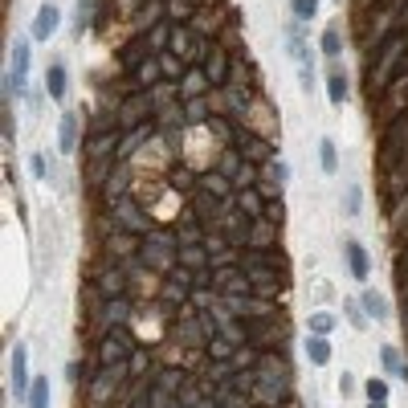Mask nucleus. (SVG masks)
I'll use <instances>...</instances> for the list:
<instances>
[{
    "label": "nucleus",
    "mask_w": 408,
    "mask_h": 408,
    "mask_svg": "<svg viewBox=\"0 0 408 408\" xmlns=\"http://www.w3.org/2000/svg\"><path fill=\"white\" fill-rule=\"evenodd\" d=\"M29 61H33V41H29V37H17L12 49H8V74H4V90H8V98H21V94H25Z\"/></svg>",
    "instance_id": "f257e3e1"
},
{
    "label": "nucleus",
    "mask_w": 408,
    "mask_h": 408,
    "mask_svg": "<svg viewBox=\"0 0 408 408\" xmlns=\"http://www.w3.org/2000/svg\"><path fill=\"white\" fill-rule=\"evenodd\" d=\"M57 25H61V8H57L53 0H46V4L37 8L33 25H29V41H33V46H46L49 37L57 33Z\"/></svg>",
    "instance_id": "f03ea898"
},
{
    "label": "nucleus",
    "mask_w": 408,
    "mask_h": 408,
    "mask_svg": "<svg viewBox=\"0 0 408 408\" xmlns=\"http://www.w3.org/2000/svg\"><path fill=\"white\" fill-rule=\"evenodd\" d=\"M282 41H286V57H290L298 70L315 66V61H311V46H307V33H302V25H294V21H290V25L282 29Z\"/></svg>",
    "instance_id": "7ed1b4c3"
},
{
    "label": "nucleus",
    "mask_w": 408,
    "mask_h": 408,
    "mask_svg": "<svg viewBox=\"0 0 408 408\" xmlns=\"http://www.w3.org/2000/svg\"><path fill=\"white\" fill-rule=\"evenodd\" d=\"M343 258H347V270H351L356 282H367V278H371V253L363 249L356 237H351V241H343Z\"/></svg>",
    "instance_id": "20e7f679"
},
{
    "label": "nucleus",
    "mask_w": 408,
    "mask_h": 408,
    "mask_svg": "<svg viewBox=\"0 0 408 408\" xmlns=\"http://www.w3.org/2000/svg\"><path fill=\"white\" fill-rule=\"evenodd\" d=\"M8 388H12V396H29V388H33V380H29V351L21 343L12 347V380H8Z\"/></svg>",
    "instance_id": "39448f33"
},
{
    "label": "nucleus",
    "mask_w": 408,
    "mask_h": 408,
    "mask_svg": "<svg viewBox=\"0 0 408 408\" xmlns=\"http://www.w3.org/2000/svg\"><path fill=\"white\" fill-rule=\"evenodd\" d=\"M78 131H82V127H78V115L66 110V115L57 119V151H61V155H74V151H78Z\"/></svg>",
    "instance_id": "423d86ee"
},
{
    "label": "nucleus",
    "mask_w": 408,
    "mask_h": 408,
    "mask_svg": "<svg viewBox=\"0 0 408 408\" xmlns=\"http://www.w3.org/2000/svg\"><path fill=\"white\" fill-rule=\"evenodd\" d=\"M360 307L367 311V318H371V322H388V318H392L388 298H384L380 290H371V286H363V290H360Z\"/></svg>",
    "instance_id": "0eeeda50"
},
{
    "label": "nucleus",
    "mask_w": 408,
    "mask_h": 408,
    "mask_svg": "<svg viewBox=\"0 0 408 408\" xmlns=\"http://www.w3.org/2000/svg\"><path fill=\"white\" fill-rule=\"evenodd\" d=\"M66 90H70V70H66V61H53L46 70V94L53 102H66Z\"/></svg>",
    "instance_id": "6e6552de"
},
{
    "label": "nucleus",
    "mask_w": 408,
    "mask_h": 408,
    "mask_svg": "<svg viewBox=\"0 0 408 408\" xmlns=\"http://www.w3.org/2000/svg\"><path fill=\"white\" fill-rule=\"evenodd\" d=\"M127 318H131V311H127V302H123V298H110V302L102 307V315H98V327H102V335H106V331H115V327H123Z\"/></svg>",
    "instance_id": "1a4fd4ad"
},
{
    "label": "nucleus",
    "mask_w": 408,
    "mask_h": 408,
    "mask_svg": "<svg viewBox=\"0 0 408 408\" xmlns=\"http://www.w3.org/2000/svg\"><path fill=\"white\" fill-rule=\"evenodd\" d=\"M302 347H307V360L315 363V367H327V363H331V343H327V335H307Z\"/></svg>",
    "instance_id": "9d476101"
},
{
    "label": "nucleus",
    "mask_w": 408,
    "mask_h": 408,
    "mask_svg": "<svg viewBox=\"0 0 408 408\" xmlns=\"http://www.w3.org/2000/svg\"><path fill=\"white\" fill-rule=\"evenodd\" d=\"M380 363H384V371H388V376L408 380V363H405V356H400L392 343H384V347H380Z\"/></svg>",
    "instance_id": "9b49d317"
},
{
    "label": "nucleus",
    "mask_w": 408,
    "mask_h": 408,
    "mask_svg": "<svg viewBox=\"0 0 408 408\" xmlns=\"http://www.w3.org/2000/svg\"><path fill=\"white\" fill-rule=\"evenodd\" d=\"M318 164H322V172H327V176H335V172H339V147H335V139H331V135L318 139Z\"/></svg>",
    "instance_id": "f8f14e48"
},
{
    "label": "nucleus",
    "mask_w": 408,
    "mask_h": 408,
    "mask_svg": "<svg viewBox=\"0 0 408 408\" xmlns=\"http://www.w3.org/2000/svg\"><path fill=\"white\" fill-rule=\"evenodd\" d=\"M119 225L131 229V237H135V233H147V221L139 217V208H135V204H127V200L119 204Z\"/></svg>",
    "instance_id": "ddd939ff"
},
{
    "label": "nucleus",
    "mask_w": 408,
    "mask_h": 408,
    "mask_svg": "<svg viewBox=\"0 0 408 408\" xmlns=\"http://www.w3.org/2000/svg\"><path fill=\"white\" fill-rule=\"evenodd\" d=\"M25 408H49V380L46 376H33V388L25 396Z\"/></svg>",
    "instance_id": "4468645a"
},
{
    "label": "nucleus",
    "mask_w": 408,
    "mask_h": 408,
    "mask_svg": "<svg viewBox=\"0 0 408 408\" xmlns=\"http://www.w3.org/2000/svg\"><path fill=\"white\" fill-rule=\"evenodd\" d=\"M318 49H322V57H339V53H343V37H339V29H335V25H327V29H322Z\"/></svg>",
    "instance_id": "2eb2a0df"
},
{
    "label": "nucleus",
    "mask_w": 408,
    "mask_h": 408,
    "mask_svg": "<svg viewBox=\"0 0 408 408\" xmlns=\"http://www.w3.org/2000/svg\"><path fill=\"white\" fill-rule=\"evenodd\" d=\"M327 98H331L335 106L347 102V78H343V74H327Z\"/></svg>",
    "instance_id": "dca6fc26"
},
{
    "label": "nucleus",
    "mask_w": 408,
    "mask_h": 408,
    "mask_svg": "<svg viewBox=\"0 0 408 408\" xmlns=\"http://www.w3.org/2000/svg\"><path fill=\"white\" fill-rule=\"evenodd\" d=\"M363 208V188L360 184H347V192H343V217H360Z\"/></svg>",
    "instance_id": "f3484780"
},
{
    "label": "nucleus",
    "mask_w": 408,
    "mask_h": 408,
    "mask_svg": "<svg viewBox=\"0 0 408 408\" xmlns=\"http://www.w3.org/2000/svg\"><path fill=\"white\" fill-rule=\"evenodd\" d=\"M315 12H318V0H290V17H294L298 25L315 21Z\"/></svg>",
    "instance_id": "a211bd4d"
},
{
    "label": "nucleus",
    "mask_w": 408,
    "mask_h": 408,
    "mask_svg": "<svg viewBox=\"0 0 408 408\" xmlns=\"http://www.w3.org/2000/svg\"><path fill=\"white\" fill-rule=\"evenodd\" d=\"M184 384H188V376H184V371H159V380H155V388H164L168 396H172V392H180Z\"/></svg>",
    "instance_id": "6ab92c4d"
},
{
    "label": "nucleus",
    "mask_w": 408,
    "mask_h": 408,
    "mask_svg": "<svg viewBox=\"0 0 408 408\" xmlns=\"http://www.w3.org/2000/svg\"><path fill=\"white\" fill-rule=\"evenodd\" d=\"M204 82H208V74H204V70H188V74H184V98H188V94H200L204 90Z\"/></svg>",
    "instance_id": "aec40b11"
},
{
    "label": "nucleus",
    "mask_w": 408,
    "mask_h": 408,
    "mask_svg": "<svg viewBox=\"0 0 408 408\" xmlns=\"http://www.w3.org/2000/svg\"><path fill=\"white\" fill-rule=\"evenodd\" d=\"M102 294H106V298H123V273L119 270L102 273Z\"/></svg>",
    "instance_id": "412c9836"
},
{
    "label": "nucleus",
    "mask_w": 408,
    "mask_h": 408,
    "mask_svg": "<svg viewBox=\"0 0 408 408\" xmlns=\"http://www.w3.org/2000/svg\"><path fill=\"white\" fill-rule=\"evenodd\" d=\"M343 311H347V322H351V327H360V331L371 322V318H367V311H363L356 298H347V302H343Z\"/></svg>",
    "instance_id": "4be33fe9"
},
{
    "label": "nucleus",
    "mask_w": 408,
    "mask_h": 408,
    "mask_svg": "<svg viewBox=\"0 0 408 408\" xmlns=\"http://www.w3.org/2000/svg\"><path fill=\"white\" fill-rule=\"evenodd\" d=\"M331 331H335V315H331V311H327V315H322V311L311 315V335H331Z\"/></svg>",
    "instance_id": "5701e85b"
},
{
    "label": "nucleus",
    "mask_w": 408,
    "mask_h": 408,
    "mask_svg": "<svg viewBox=\"0 0 408 408\" xmlns=\"http://www.w3.org/2000/svg\"><path fill=\"white\" fill-rule=\"evenodd\" d=\"M90 8H94V0H78V4H74V29H78V33L90 25Z\"/></svg>",
    "instance_id": "b1692460"
},
{
    "label": "nucleus",
    "mask_w": 408,
    "mask_h": 408,
    "mask_svg": "<svg viewBox=\"0 0 408 408\" xmlns=\"http://www.w3.org/2000/svg\"><path fill=\"white\" fill-rule=\"evenodd\" d=\"M367 400L371 405H384L388 400V380H367Z\"/></svg>",
    "instance_id": "393cba45"
},
{
    "label": "nucleus",
    "mask_w": 408,
    "mask_h": 408,
    "mask_svg": "<svg viewBox=\"0 0 408 408\" xmlns=\"http://www.w3.org/2000/svg\"><path fill=\"white\" fill-rule=\"evenodd\" d=\"M29 172H33V180H46V176H49V164H46V155H41V151H33V155H29Z\"/></svg>",
    "instance_id": "a878e982"
},
{
    "label": "nucleus",
    "mask_w": 408,
    "mask_h": 408,
    "mask_svg": "<svg viewBox=\"0 0 408 408\" xmlns=\"http://www.w3.org/2000/svg\"><path fill=\"white\" fill-rule=\"evenodd\" d=\"M127 367H131V376H147V367H151V356L135 347V356H131V363H127Z\"/></svg>",
    "instance_id": "bb28decb"
},
{
    "label": "nucleus",
    "mask_w": 408,
    "mask_h": 408,
    "mask_svg": "<svg viewBox=\"0 0 408 408\" xmlns=\"http://www.w3.org/2000/svg\"><path fill=\"white\" fill-rule=\"evenodd\" d=\"M119 143V135H102V139H94V159L98 155H110V147Z\"/></svg>",
    "instance_id": "cd10ccee"
},
{
    "label": "nucleus",
    "mask_w": 408,
    "mask_h": 408,
    "mask_svg": "<svg viewBox=\"0 0 408 408\" xmlns=\"http://www.w3.org/2000/svg\"><path fill=\"white\" fill-rule=\"evenodd\" d=\"M172 46L180 57H192V41H188V33H172Z\"/></svg>",
    "instance_id": "c85d7f7f"
},
{
    "label": "nucleus",
    "mask_w": 408,
    "mask_h": 408,
    "mask_svg": "<svg viewBox=\"0 0 408 408\" xmlns=\"http://www.w3.org/2000/svg\"><path fill=\"white\" fill-rule=\"evenodd\" d=\"M298 78H302V94H315V66L298 70Z\"/></svg>",
    "instance_id": "c756f323"
},
{
    "label": "nucleus",
    "mask_w": 408,
    "mask_h": 408,
    "mask_svg": "<svg viewBox=\"0 0 408 408\" xmlns=\"http://www.w3.org/2000/svg\"><path fill=\"white\" fill-rule=\"evenodd\" d=\"M180 262L184 266H204V253L200 249H180Z\"/></svg>",
    "instance_id": "7c9ffc66"
},
{
    "label": "nucleus",
    "mask_w": 408,
    "mask_h": 408,
    "mask_svg": "<svg viewBox=\"0 0 408 408\" xmlns=\"http://www.w3.org/2000/svg\"><path fill=\"white\" fill-rule=\"evenodd\" d=\"M127 249H135V237H115L110 241V253H127Z\"/></svg>",
    "instance_id": "2f4dec72"
},
{
    "label": "nucleus",
    "mask_w": 408,
    "mask_h": 408,
    "mask_svg": "<svg viewBox=\"0 0 408 408\" xmlns=\"http://www.w3.org/2000/svg\"><path fill=\"white\" fill-rule=\"evenodd\" d=\"M66 380H82V363H78V360L66 363Z\"/></svg>",
    "instance_id": "473e14b6"
},
{
    "label": "nucleus",
    "mask_w": 408,
    "mask_h": 408,
    "mask_svg": "<svg viewBox=\"0 0 408 408\" xmlns=\"http://www.w3.org/2000/svg\"><path fill=\"white\" fill-rule=\"evenodd\" d=\"M339 392H343V396H351V392H356V380H351V371L339 380Z\"/></svg>",
    "instance_id": "72a5a7b5"
},
{
    "label": "nucleus",
    "mask_w": 408,
    "mask_h": 408,
    "mask_svg": "<svg viewBox=\"0 0 408 408\" xmlns=\"http://www.w3.org/2000/svg\"><path fill=\"white\" fill-rule=\"evenodd\" d=\"M204 188H213V192H225V184H221V176H208V180H204Z\"/></svg>",
    "instance_id": "f704fd0d"
},
{
    "label": "nucleus",
    "mask_w": 408,
    "mask_h": 408,
    "mask_svg": "<svg viewBox=\"0 0 408 408\" xmlns=\"http://www.w3.org/2000/svg\"><path fill=\"white\" fill-rule=\"evenodd\" d=\"M367 408H388V405H367Z\"/></svg>",
    "instance_id": "c9c22d12"
},
{
    "label": "nucleus",
    "mask_w": 408,
    "mask_h": 408,
    "mask_svg": "<svg viewBox=\"0 0 408 408\" xmlns=\"http://www.w3.org/2000/svg\"><path fill=\"white\" fill-rule=\"evenodd\" d=\"M335 4H339V0H335Z\"/></svg>",
    "instance_id": "e433bc0d"
}]
</instances>
